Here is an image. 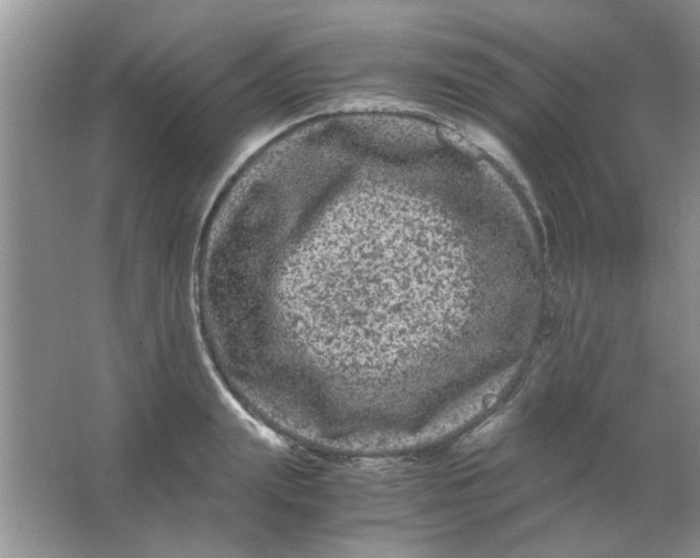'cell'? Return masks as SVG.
I'll return each instance as SVG.
<instances>
[{
	"instance_id": "cell-1",
	"label": "cell",
	"mask_w": 700,
	"mask_h": 558,
	"mask_svg": "<svg viewBox=\"0 0 700 558\" xmlns=\"http://www.w3.org/2000/svg\"><path fill=\"white\" fill-rule=\"evenodd\" d=\"M440 215L387 187L334 192L260 228L255 297L276 342L321 380H400L409 339L402 275L436 247Z\"/></svg>"
}]
</instances>
